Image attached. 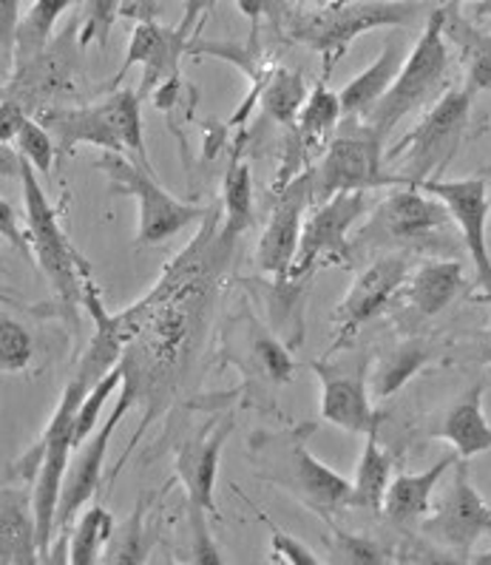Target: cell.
<instances>
[{
    "instance_id": "cell-27",
    "label": "cell",
    "mask_w": 491,
    "mask_h": 565,
    "mask_svg": "<svg viewBox=\"0 0 491 565\" xmlns=\"http://www.w3.org/2000/svg\"><path fill=\"white\" fill-rule=\"evenodd\" d=\"M435 355H438V344L431 339L398 341L378 359V366H375L370 381V393L378 401L389 398V395L398 393L401 386L409 384Z\"/></svg>"
},
{
    "instance_id": "cell-46",
    "label": "cell",
    "mask_w": 491,
    "mask_h": 565,
    "mask_svg": "<svg viewBox=\"0 0 491 565\" xmlns=\"http://www.w3.org/2000/svg\"><path fill=\"white\" fill-rule=\"evenodd\" d=\"M0 213H3V236H7V239H12L14 245H18V250H21V253H29V250H32V247H29V242L23 239V236H21V231H18V227H14V220H12V205H9L7 200H0Z\"/></svg>"
},
{
    "instance_id": "cell-22",
    "label": "cell",
    "mask_w": 491,
    "mask_h": 565,
    "mask_svg": "<svg viewBox=\"0 0 491 565\" xmlns=\"http://www.w3.org/2000/svg\"><path fill=\"white\" fill-rule=\"evenodd\" d=\"M0 563H41V537H38L32 486L3 483V492H0Z\"/></svg>"
},
{
    "instance_id": "cell-44",
    "label": "cell",
    "mask_w": 491,
    "mask_h": 565,
    "mask_svg": "<svg viewBox=\"0 0 491 565\" xmlns=\"http://www.w3.org/2000/svg\"><path fill=\"white\" fill-rule=\"evenodd\" d=\"M236 7H239L242 14L250 18L253 26H259L261 21H267L276 29L281 26V21H285L292 9L287 7V0H236Z\"/></svg>"
},
{
    "instance_id": "cell-16",
    "label": "cell",
    "mask_w": 491,
    "mask_h": 565,
    "mask_svg": "<svg viewBox=\"0 0 491 565\" xmlns=\"http://www.w3.org/2000/svg\"><path fill=\"white\" fill-rule=\"evenodd\" d=\"M137 404V393L134 386L122 381V393L106 424L97 426V433L92 438L83 440L81 446H74L72 458L66 466V478H63V494H61V509H57V545H68V532H72L74 520L81 518L83 505L100 492L103 483V463H106V452L111 446L114 433L120 426L122 415L128 413V406Z\"/></svg>"
},
{
    "instance_id": "cell-40",
    "label": "cell",
    "mask_w": 491,
    "mask_h": 565,
    "mask_svg": "<svg viewBox=\"0 0 491 565\" xmlns=\"http://www.w3.org/2000/svg\"><path fill=\"white\" fill-rule=\"evenodd\" d=\"M256 514L261 518V523H267L270 529V563H290V565H321L324 557L310 552V545H305L301 540H296L292 534L281 532L279 525L273 523L265 512L256 509Z\"/></svg>"
},
{
    "instance_id": "cell-21",
    "label": "cell",
    "mask_w": 491,
    "mask_h": 565,
    "mask_svg": "<svg viewBox=\"0 0 491 565\" xmlns=\"http://www.w3.org/2000/svg\"><path fill=\"white\" fill-rule=\"evenodd\" d=\"M483 395L485 381H474L429 426L431 438L446 440L463 460H471L474 455H483L491 449V420L483 413Z\"/></svg>"
},
{
    "instance_id": "cell-34",
    "label": "cell",
    "mask_w": 491,
    "mask_h": 565,
    "mask_svg": "<svg viewBox=\"0 0 491 565\" xmlns=\"http://www.w3.org/2000/svg\"><path fill=\"white\" fill-rule=\"evenodd\" d=\"M332 529L330 537V554L324 563H344V565H381L392 563V554L386 552V545L378 540L366 537V534L344 532L335 523H327Z\"/></svg>"
},
{
    "instance_id": "cell-19",
    "label": "cell",
    "mask_w": 491,
    "mask_h": 565,
    "mask_svg": "<svg viewBox=\"0 0 491 565\" xmlns=\"http://www.w3.org/2000/svg\"><path fill=\"white\" fill-rule=\"evenodd\" d=\"M191 43L182 41L177 29H168L162 23L142 21L134 26L131 41H128L126 61H122L120 77L134 66H142V83L137 88L142 100L166 83H177L182 54H188Z\"/></svg>"
},
{
    "instance_id": "cell-45",
    "label": "cell",
    "mask_w": 491,
    "mask_h": 565,
    "mask_svg": "<svg viewBox=\"0 0 491 565\" xmlns=\"http://www.w3.org/2000/svg\"><path fill=\"white\" fill-rule=\"evenodd\" d=\"M216 0H185V9H182V21L177 26V32L182 34V41L191 43L196 38V26L205 21V14L211 12Z\"/></svg>"
},
{
    "instance_id": "cell-18",
    "label": "cell",
    "mask_w": 491,
    "mask_h": 565,
    "mask_svg": "<svg viewBox=\"0 0 491 565\" xmlns=\"http://www.w3.org/2000/svg\"><path fill=\"white\" fill-rule=\"evenodd\" d=\"M310 202H316L310 171L299 173L296 180L276 191L265 233L259 239V250H256L259 270L270 279H287L290 276L292 259L299 253L301 227H305L307 211L312 207Z\"/></svg>"
},
{
    "instance_id": "cell-2",
    "label": "cell",
    "mask_w": 491,
    "mask_h": 565,
    "mask_svg": "<svg viewBox=\"0 0 491 565\" xmlns=\"http://www.w3.org/2000/svg\"><path fill=\"white\" fill-rule=\"evenodd\" d=\"M370 250L426 253L449 259L463 250V239L449 207L435 193L418 185H398L378 202L372 220L352 239V253Z\"/></svg>"
},
{
    "instance_id": "cell-8",
    "label": "cell",
    "mask_w": 491,
    "mask_h": 565,
    "mask_svg": "<svg viewBox=\"0 0 491 565\" xmlns=\"http://www.w3.org/2000/svg\"><path fill=\"white\" fill-rule=\"evenodd\" d=\"M38 173L41 171L21 157L18 177H21L23 202H26V231L29 239H32L34 262L46 273L49 285L54 287V294L61 296L63 305L74 310L77 305H83V294H86V262L77 256V250L68 242L66 231L61 225V216H57L46 191L38 182Z\"/></svg>"
},
{
    "instance_id": "cell-13",
    "label": "cell",
    "mask_w": 491,
    "mask_h": 565,
    "mask_svg": "<svg viewBox=\"0 0 491 565\" xmlns=\"http://www.w3.org/2000/svg\"><path fill=\"white\" fill-rule=\"evenodd\" d=\"M420 534L455 563H469L471 548L491 534V505L480 498L469 478V460L455 463V480L440 505L420 520Z\"/></svg>"
},
{
    "instance_id": "cell-6",
    "label": "cell",
    "mask_w": 491,
    "mask_h": 565,
    "mask_svg": "<svg viewBox=\"0 0 491 565\" xmlns=\"http://www.w3.org/2000/svg\"><path fill=\"white\" fill-rule=\"evenodd\" d=\"M449 66L451 57L444 38V7H435L426 18L418 43L406 52L404 66H401L389 92L384 94V100L364 117L366 126L386 140L404 117L418 111L438 94V88L446 83Z\"/></svg>"
},
{
    "instance_id": "cell-1",
    "label": "cell",
    "mask_w": 491,
    "mask_h": 565,
    "mask_svg": "<svg viewBox=\"0 0 491 565\" xmlns=\"http://www.w3.org/2000/svg\"><path fill=\"white\" fill-rule=\"evenodd\" d=\"M312 433L316 424H299L279 433L259 429L250 435L247 449L265 483L279 486L281 492L299 500L305 509L332 523V518L350 505L352 483L310 452L307 440Z\"/></svg>"
},
{
    "instance_id": "cell-14",
    "label": "cell",
    "mask_w": 491,
    "mask_h": 565,
    "mask_svg": "<svg viewBox=\"0 0 491 565\" xmlns=\"http://www.w3.org/2000/svg\"><path fill=\"white\" fill-rule=\"evenodd\" d=\"M344 359L310 361L312 373L319 375L321 384V418L327 424L339 426L344 433L366 435L381 424L370 401V353L366 350H341Z\"/></svg>"
},
{
    "instance_id": "cell-3",
    "label": "cell",
    "mask_w": 491,
    "mask_h": 565,
    "mask_svg": "<svg viewBox=\"0 0 491 565\" xmlns=\"http://www.w3.org/2000/svg\"><path fill=\"white\" fill-rule=\"evenodd\" d=\"M426 18V3L418 0H341L324 9L292 7L279 29L287 43H299L321 54L327 81L332 66L361 34L372 29H412Z\"/></svg>"
},
{
    "instance_id": "cell-48",
    "label": "cell",
    "mask_w": 491,
    "mask_h": 565,
    "mask_svg": "<svg viewBox=\"0 0 491 565\" xmlns=\"http://www.w3.org/2000/svg\"><path fill=\"white\" fill-rule=\"evenodd\" d=\"M474 14L478 18H491V0H474Z\"/></svg>"
},
{
    "instance_id": "cell-31",
    "label": "cell",
    "mask_w": 491,
    "mask_h": 565,
    "mask_svg": "<svg viewBox=\"0 0 491 565\" xmlns=\"http://www.w3.org/2000/svg\"><path fill=\"white\" fill-rule=\"evenodd\" d=\"M74 0H32L14 32V66H23L54 41V29ZM12 66V72H14Z\"/></svg>"
},
{
    "instance_id": "cell-28",
    "label": "cell",
    "mask_w": 491,
    "mask_h": 565,
    "mask_svg": "<svg viewBox=\"0 0 491 565\" xmlns=\"http://www.w3.org/2000/svg\"><path fill=\"white\" fill-rule=\"evenodd\" d=\"M222 205H225V222H222V231L216 233V245L233 253L236 242L253 225V177L250 166L239 153H233L227 162L225 182H222Z\"/></svg>"
},
{
    "instance_id": "cell-30",
    "label": "cell",
    "mask_w": 491,
    "mask_h": 565,
    "mask_svg": "<svg viewBox=\"0 0 491 565\" xmlns=\"http://www.w3.org/2000/svg\"><path fill=\"white\" fill-rule=\"evenodd\" d=\"M392 480V458L378 440V426L366 433L364 452H361L355 480H352L350 505L352 509H366V512H381L384 494Z\"/></svg>"
},
{
    "instance_id": "cell-38",
    "label": "cell",
    "mask_w": 491,
    "mask_h": 565,
    "mask_svg": "<svg viewBox=\"0 0 491 565\" xmlns=\"http://www.w3.org/2000/svg\"><path fill=\"white\" fill-rule=\"evenodd\" d=\"M126 0H83L81 12V43L83 49L97 43V46H108L111 29L120 18Z\"/></svg>"
},
{
    "instance_id": "cell-23",
    "label": "cell",
    "mask_w": 491,
    "mask_h": 565,
    "mask_svg": "<svg viewBox=\"0 0 491 565\" xmlns=\"http://www.w3.org/2000/svg\"><path fill=\"white\" fill-rule=\"evenodd\" d=\"M469 290L471 281H466L460 262L429 259L406 279V305L420 321H429Z\"/></svg>"
},
{
    "instance_id": "cell-41",
    "label": "cell",
    "mask_w": 491,
    "mask_h": 565,
    "mask_svg": "<svg viewBox=\"0 0 491 565\" xmlns=\"http://www.w3.org/2000/svg\"><path fill=\"white\" fill-rule=\"evenodd\" d=\"M205 514H211L205 505L188 500V520H191V534H193V563L220 565L222 554L220 548H216V540H213L211 529H207Z\"/></svg>"
},
{
    "instance_id": "cell-9",
    "label": "cell",
    "mask_w": 491,
    "mask_h": 565,
    "mask_svg": "<svg viewBox=\"0 0 491 565\" xmlns=\"http://www.w3.org/2000/svg\"><path fill=\"white\" fill-rule=\"evenodd\" d=\"M384 142L364 120H346L321 151L319 166L310 168L316 202L346 191L398 188L401 180L386 168Z\"/></svg>"
},
{
    "instance_id": "cell-10",
    "label": "cell",
    "mask_w": 491,
    "mask_h": 565,
    "mask_svg": "<svg viewBox=\"0 0 491 565\" xmlns=\"http://www.w3.org/2000/svg\"><path fill=\"white\" fill-rule=\"evenodd\" d=\"M83 83L81 14H74L57 38L3 81V97L21 103L29 114L54 108L63 94H77Z\"/></svg>"
},
{
    "instance_id": "cell-11",
    "label": "cell",
    "mask_w": 491,
    "mask_h": 565,
    "mask_svg": "<svg viewBox=\"0 0 491 565\" xmlns=\"http://www.w3.org/2000/svg\"><path fill=\"white\" fill-rule=\"evenodd\" d=\"M222 361L236 364V370L245 379L247 393H261L281 390L292 381V355L290 347L281 344V339L273 335L270 327L261 324V319L250 310L247 301H239L236 310L227 316V324L222 330Z\"/></svg>"
},
{
    "instance_id": "cell-4",
    "label": "cell",
    "mask_w": 491,
    "mask_h": 565,
    "mask_svg": "<svg viewBox=\"0 0 491 565\" xmlns=\"http://www.w3.org/2000/svg\"><path fill=\"white\" fill-rule=\"evenodd\" d=\"M471 103L469 88H449L431 103L420 122L404 140L386 148V168L401 180V185H424L440 180L469 137Z\"/></svg>"
},
{
    "instance_id": "cell-51",
    "label": "cell",
    "mask_w": 491,
    "mask_h": 565,
    "mask_svg": "<svg viewBox=\"0 0 491 565\" xmlns=\"http://www.w3.org/2000/svg\"><path fill=\"white\" fill-rule=\"evenodd\" d=\"M418 3H426V7H429V3H431V7H440L444 0H418Z\"/></svg>"
},
{
    "instance_id": "cell-17",
    "label": "cell",
    "mask_w": 491,
    "mask_h": 565,
    "mask_svg": "<svg viewBox=\"0 0 491 565\" xmlns=\"http://www.w3.org/2000/svg\"><path fill=\"white\" fill-rule=\"evenodd\" d=\"M424 191L435 193L458 225L463 250L474 267L471 287L483 290V301L491 305V250H489V182L485 177H466V180H431L424 182Z\"/></svg>"
},
{
    "instance_id": "cell-36",
    "label": "cell",
    "mask_w": 491,
    "mask_h": 565,
    "mask_svg": "<svg viewBox=\"0 0 491 565\" xmlns=\"http://www.w3.org/2000/svg\"><path fill=\"white\" fill-rule=\"evenodd\" d=\"M14 148H18L23 160L32 162L41 173L52 171L54 160H57V146H54L52 131L38 117H32V114L14 131Z\"/></svg>"
},
{
    "instance_id": "cell-50",
    "label": "cell",
    "mask_w": 491,
    "mask_h": 565,
    "mask_svg": "<svg viewBox=\"0 0 491 565\" xmlns=\"http://www.w3.org/2000/svg\"><path fill=\"white\" fill-rule=\"evenodd\" d=\"M463 3H474V0H449L446 7H463Z\"/></svg>"
},
{
    "instance_id": "cell-29",
    "label": "cell",
    "mask_w": 491,
    "mask_h": 565,
    "mask_svg": "<svg viewBox=\"0 0 491 565\" xmlns=\"http://www.w3.org/2000/svg\"><path fill=\"white\" fill-rule=\"evenodd\" d=\"M310 285L312 276H301V279L287 276V279H273L261 285L273 330H279L287 347H299L305 339V305Z\"/></svg>"
},
{
    "instance_id": "cell-20",
    "label": "cell",
    "mask_w": 491,
    "mask_h": 565,
    "mask_svg": "<svg viewBox=\"0 0 491 565\" xmlns=\"http://www.w3.org/2000/svg\"><path fill=\"white\" fill-rule=\"evenodd\" d=\"M233 433V418L205 426L200 435L188 438L177 452L173 472L185 486L188 500L205 505L207 512L216 514V478H220V460L227 438Z\"/></svg>"
},
{
    "instance_id": "cell-39",
    "label": "cell",
    "mask_w": 491,
    "mask_h": 565,
    "mask_svg": "<svg viewBox=\"0 0 491 565\" xmlns=\"http://www.w3.org/2000/svg\"><path fill=\"white\" fill-rule=\"evenodd\" d=\"M114 552L103 563H146V523H142V503L131 514L122 532H114Z\"/></svg>"
},
{
    "instance_id": "cell-32",
    "label": "cell",
    "mask_w": 491,
    "mask_h": 565,
    "mask_svg": "<svg viewBox=\"0 0 491 565\" xmlns=\"http://www.w3.org/2000/svg\"><path fill=\"white\" fill-rule=\"evenodd\" d=\"M114 514L103 503H92L68 532V563L97 565L106 559V545L114 540Z\"/></svg>"
},
{
    "instance_id": "cell-35",
    "label": "cell",
    "mask_w": 491,
    "mask_h": 565,
    "mask_svg": "<svg viewBox=\"0 0 491 565\" xmlns=\"http://www.w3.org/2000/svg\"><path fill=\"white\" fill-rule=\"evenodd\" d=\"M122 381H126V370H122V364H117L111 373L103 375V379L88 390L81 409L74 415V446H81L83 440L92 438V435L97 433V426H100L103 418V406H106V401L117 393V386H122Z\"/></svg>"
},
{
    "instance_id": "cell-47",
    "label": "cell",
    "mask_w": 491,
    "mask_h": 565,
    "mask_svg": "<svg viewBox=\"0 0 491 565\" xmlns=\"http://www.w3.org/2000/svg\"><path fill=\"white\" fill-rule=\"evenodd\" d=\"M332 3H341V0H290V7L296 9H324Z\"/></svg>"
},
{
    "instance_id": "cell-33",
    "label": "cell",
    "mask_w": 491,
    "mask_h": 565,
    "mask_svg": "<svg viewBox=\"0 0 491 565\" xmlns=\"http://www.w3.org/2000/svg\"><path fill=\"white\" fill-rule=\"evenodd\" d=\"M307 97H310V88H307L305 74L296 72V68H273L259 94V103L261 111L267 114V120L292 128L299 120Z\"/></svg>"
},
{
    "instance_id": "cell-24",
    "label": "cell",
    "mask_w": 491,
    "mask_h": 565,
    "mask_svg": "<svg viewBox=\"0 0 491 565\" xmlns=\"http://www.w3.org/2000/svg\"><path fill=\"white\" fill-rule=\"evenodd\" d=\"M458 452L446 455L438 463H431L426 472L418 475H395L389 480V489L384 494V505H381V514L389 520L392 525L398 529H412V525H420V520L429 514L431 509V494H435V486L440 483L451 466L458 463Z\"/></svg>"
},
{
    "instance_id": "cell-37",
    "label": "cell",
    "mask_w": 491,
    "mask_h": 565,
    "mask_svg": "<svg viewBox=\"0 0 491 565\" xmlns=\"http://www.w3.org/2000/svg\"><path fill=\"white\" fill-rule=\"evenodd\" d=\"M34 361V335L26 324L3 313L0 319V370L3 373H23Z\"/></svg>"
},
{
    "instance_id": "cell-5",
    "label": "cell",
    "mask_w": 491,
    "mask_h": 565,
    "mask_svg": "<svg viewBox=\"0 0 491 565\" xmlns=\"http://www.w3.org/2000/svg\"><path fill=\"white\" fill-rule=\"evenodd\" d=\"M142 97L134 88H120L106 100L81 108H49L38 120L52 131L57 157H72L81 146L100 151L131 153L148 162L146 137H142Z\"/></svg>"
},
{
    "instance_id": "cell-42",
    "label": "cell",
    "mask_w": 491,
    "mask_h": 565,
    "mask_svg": "<svg viewBox=\"0 0 491 565\" xmlns=\"http://www.w3.org/2000/svg\"><path fill=\"white\" fill-rule=\"evenodd\" d=\"M21 3L23 0H0V38H3L0 61H3V81L12 74L14 66V32H18V23H21Z\"/></svg>"
},
{
    "instance_id": "cell-43",
    "label": "cell",
    "mask_w": 491,
    "mask_h": 565,
    "mask_svg": "<svg viewBox=\"0 0 491 565\" xmlns=\"http://www.w3.org/2000/svg\"><path fill=\"white\" fill-rule=\"evenodd\" d=\"M444 361H469V364H491V330L466 335L463 341L449 347Z\"/></svg>"
},
{
    "instance_id": "cell-49",
    "label": "cell",
    "mask_w": 491,
    "mask_h": 565,
    "mask_svg": "<svg viewBox=\"0 0 491 565\" xmlns=\"http://www.w3.org/2000/svg\"><path fill=\"white\" fill-rule=\"evenodd\" d=\"M469 563H478V565H485V563H491V552H489V554H478V557H471Z\"/></svg>"
},
{
    "instance_id": "cell-26",
    "label": "cell",
    "mask_w": 491,
    "mask_h": 565,
    "mask_svg": "<svg viewBox=\"0 0 491 565\" xmlns=\"http://www.w3.org/2000/svg\"><path fill=\"white\" fill-rule=\"evenodd\" d=\"M444 38L458 46L460 63L466 68V88L471 94H491V32H483L469 21L460 7H444Z\"/></svg>"
},
{
    "instance_id": "cell-25",
    "label": "cell",
    "mask_w": 491,
    "mask_h": 565,
    "mask_svg": "<svg viewBox=\"0 0 491 565\" xmlns=\"http://www.w3.org/2000/svg\"><path fill=\"white\" fill-rule=\"evenodd\" d=\"M404 61V41H401L398 34H392L389 41L384 43V52L378 54V61L372 63V66H366L359 77H352V81L339 92L341 111H344L346 120H364L366 114L384 100V94L389 92V86L395 83Z\"/></svg>"
},
{
    "instance_id": "cell-7",
    "label": "cell",
    "mask_w": 491,
    "mask_h": 565,
    "mask_svg": "<svg viewBox=\"0 0 491 565\" xmlns=\"http://www.w3.org/2000/svg\"><path fill=\"white\" fill-rule=\"evenodd\" d=\"M94 166L106 173L114 193L131 196L140 205V225H137V245L140 247L166 245L177 233L196 225L211 213L200 205L177 200L153 180L148 162L137 160V157L131 160V153L103 151Z\"/></svg>"
},
{
    "instance_id": "cell-12",
    "label": "cell",
    "mask_w": 491,
    "mask_h": 565,
    "mask_svg": "<svg viewBox=\"0 0 491 565\" xmlns=\"http://www.w3.org/2000/svg\"><path fill=\"white\" fill-rule=\"evenodd\" d=\"M366 211H370L366 191L335 193L332 200L316 202L301 227L299 253L292 259L290 279L316 276L324 267H352L355 253H352L350 231Z\"/></svg>"
},
{
    "instance_id": "cell-15",
    "label": "cell",
    "mask_w": 491,
    "mask_h": 565,
    "mask_svg": "<svg viewBox=\"0 0 491 565\" xmlns=\"http://www.w3.org/2000/svg\"><path fill=\"white\" fill-rule=\"evenodd\" d=\"M406 279H409V259L401 253H386L370 262L359 279L352 281L341 305L332 310V353L350 350L355 335L370 324L372 319H378L392 299L404 290Z\"/></svg>"
}]
</instances>
